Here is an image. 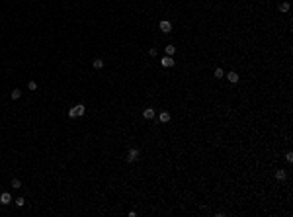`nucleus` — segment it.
<instances>
[{
    "label": "nucleus",
    "instance_id": "1",
    "mask_svg": "<svg viewBox=\"0 0 293 217\" xmlns=\"http://www.w3.org/2000/svg\"><path fill=\"white\" fill-rule=\"evenodd\" d=\"M84 112H86V108H84V104H78V106H72V108L69 110V118H82Z\"/></svg>",
    "mask_w": 293,
    "mask_h": 217
},
{
    "label": "nucleus",
    "instance_id": "2",
    "mask_svg": "<svg viewBox=\"0 0 293 217\" xmlns=\"http://www.w3.org/2000/svg\"><path fill=\"white\" fill-rule=\"evenodd\" d=\"M139 155H141V151L133 147V149H129V151H127V156H125V159H127L129 162H135L137 159H139Z\"/></svg>",
    "mask_w": 293,
    "mask_h": 217
},
{
    "label": "nucleus",
    "instance_id": "3",
    "mask_svg": "<svg viewBox=\"0 0 293 217\" xmlns=\"http://www.w3.org/2000/svg\"><path fill=\"white\" fill-rule=\"evenodd\" d=\"M158 28H160V31H162V33H170V31H172V24H170L168 20H162V22L158 24Z\"/></svg>",
    "mask_w": 293,
    "mask_h": 217
},
{
    "label": "nucleus",
    "instance_id": "4",
    "mask_svg": "<svg viewBox=\"0 0 293 217\" xmlns=\"http://www.w3.org/2000/svg\"><path fill=\"white\" fill-rule=\"evenodd\" d=\"M160 65H162L164 66V69H170V66H174V59H172V57H162V61H160Z\"/></svg>",
    "mask_w": 293,
    "mask_h": 217
},
{
    "label": "nucleus",
    "instance_id": "5",
    "mask_svg": "<svg viewBox=\"0 0 293 217\" xmlns=\"http://www.w3.org/2000/svg\"><path fill=\"white\" fill-rule=\"evenodd\" d=\"M0 203H2V205H8V203H12V196H10L8 192L0 194Z\"/></svg>",
    "mask_w": 293,
    "mask_h": 217
},
{
    "label": "nucleus",
    "instance_id": "6",
    "mask_svg": "<svg viewBox=\"0 0 293 217\" xmlns=\"http://www.w3.org/2000/svg\"><path fill=\"white\" fill-rule=\"evenodd\" d=\"M154 115H156V112H154L153 108H147V110H143V118H145V119H153Z\"/></svg>",
    "mask_w": 293,
    "mask_h": 217
},
{
    "label": "nucleus",
    "instance_id": "7",
    "mask_svg": "<svg viewBox=\"0 0 293 217\" xmlns=\"http://www.w3.org/2000/svg\"><path fill=\"white\" fill-rule=\"evenodd\" d=\"M227 80L231 82V84H237V82H238V75H237L235 71H231V72L227 75Z\"/></svg>",
    "mask_w": 293,
    "mask_h": 217
},
{
    "label": "nucleus",
    "instance_id": "8",
    "mask_svg": "<svg viewBox=\"0 0 293 217\" xmlns=\"http://www.w3.org/2000/svg\"><path fill=\"white\" fill-rule=\"evenodd\" d=\"M10 98H12V100H20V98H22V90L14 88V90H12V94H10Z\"/></svg>",
    "mask_w": 293,
    "mask_h": 217
},
{
    "label": "nucleus",
    "instance_id": "9",
    "mask_svg": "<svg viewBox=\"0 0 293 217\" xmlns=\"http://www.w3.org/2000/svg\"><path fill=\"white\" fill-rule=\"evenodd\" d=\"M158 119H160V123H168V121H170V113H168V112H162L160 115H158Z\"/></svg>",
    "mask_w": 293,
    "mask_h": 217
},
{
    "label": "nucleus",
    "instance_id": "10",
    "mask_svg": "<svg viewBox=\"0 0 293 217\" xmlns=\"http://www.w3.org/2000/svg\"><path fill=\"white\" fill-rule=\"evenodd\" d=\"M164 51H166V55H168V57H174V53H176V47H174L172 43H170V45H166V49H164Z\"/></svg>",
    "mask_w": 293,
    "mask_h": 217
},
{
    "label": "nucleus",
    "instance_id": "11",
    "mask_svg": "<svg viewBox=\"0 0 293 217\" xmlns=\"http://www.w3.org/2000/svg\"><path fill=\"white\" fill-rule=\"evenodd\" d=\"M275 178H278V180H281V182H284V180L287 178V172H285V170H278V172H275Z\"/></svg>",
    "mask_w": 293,
    "mask_h": 217
},
{
    "label": "nucleus",
    "instance_id": "12",
    "mask_svg": "<svg viewBox=\"0 0 293 217\" xmlns=\"http://www.w3.org/2000/svg\"><path fill=\"white\" fill-rule=\"evenodd\" d=\"M92 66H94V69H104V61H102V59H94Z\"/></svg>",
    "mask_w": 293,
    "mask_h": 217
},
{
    "label": "nucleus",
    "instance_id": "13",
    "mask_svg": "<svg viewBox=\"0 0 293 217\" xmlns=\"http://www.w3.org/2000/svg\"><path fill=\"white\" fill-rule=\"evenodd\" d=\"M213 75H215V78H223V76H225V71H223V69H215Z\"/></svg>",
    "mask_w": 293,
    "mask_h": 217
},
{
    "label": "nucleus",
    "instance_id": "14",
    "mask_svg": "<svg viewBox=\"0 0 293 217\" xmlns=\"http://www.w3.org/2000/svg\"><path fill=\"white\" fill-rule=\"evenodd\" d=\"M279 12H289V2H281L279 4Z\"/></svg>",
    "mask_w": 293,
    "mask_h": 217
},
{
    "label": "nucleus",
    "instance_id": "15",
    "mask_svg": "<svg viewBox=\"0 0 293 217\" xmlns=\"http://www.w3.org/2000/svg\"><path fill=\"white\" fill-rule=\"evenodd\" d=\"M28 88L31 90V92H35V90H37V82H35V80H29L28 82Z\"/></svg>",
    "mask_w": 293,
    "mask_h": 217
},
{
    "label": "nucleus",
    "instance_id": "16",
    "mask_svg": "<svg viewBox=\"0 0 293 217\" xmlns=\"http://www.w3.org/2000/svg\"><path fill=\"white\" fill-rule=\"evenodd\" d=\"M16 205H18V208H23V205H26V199L23 198H16Z\"/></svg>",
    "mask_w": 293,
    "mask_h": 217
},
{
    "label": "nucleus",
    "instance_id": "17",
    "mask_svg": "<svg viewBox=\"0 0 293 217\" xmlns=\"http://www.w3.org/2000/svg\"><path fill=\"white\" fill-rule=\"evenodd\" d=\"M285 161H287L289 164L293 162V153H291V151H287V153H285Z\"/></svg>",
    "mask_w": 293,
    "mask_h": 217
},
{
    "label": "nucleus",
    "instance_id": "18",
    "mask_svg": "<svg viewBox=\"0 0 293 217\" xmlns=\"http://www.w3.org/2000/svg\"><path fill=\"white\" fill-rule=\"evenodd\" d=\"M20 186H22V182H20L18 178H14V180H12V188H20Z\"/></svg>",
    "mask_w": 293,
    "mask_h": 217
},
{
    "label": "nucleus",
    "instance_id": "19",
    "mask_svg": "<svg viewBox=\"0 0 293 217\" xmlns=\"http://www.w3.org/2000/svg\"><path fill=\"white\" fill-rule=\"evenodd\" d=\"M149 55H151V57H156V55H158L156 47H151V49H149Z\"/></svg>",
    "mask_w": 293,
    "mask_h": 217
}]
</instances>
